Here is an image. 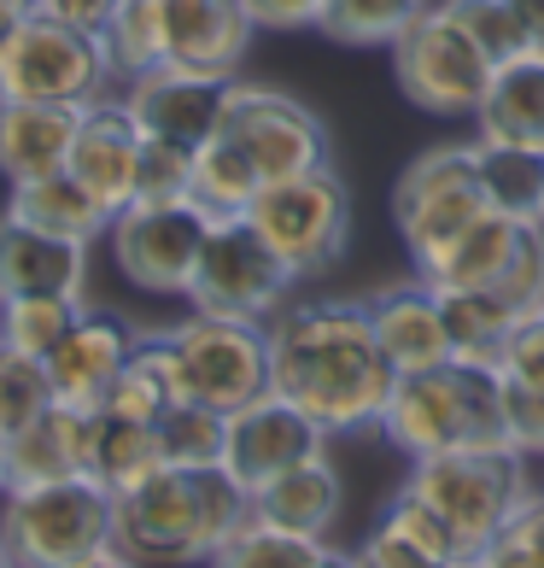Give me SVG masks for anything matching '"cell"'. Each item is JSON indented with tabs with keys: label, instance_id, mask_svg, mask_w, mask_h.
Segmentation results:
<instances>
[{
	"label": "cell",
	"instance_id": "obj_1",
	"mask_svg": "<svg viewBox=\"0 0 544 568\" xmlns=\"http://www.w3.org/2000/svg\"><path fill=\"white\" fill-rule=\"evenodd\" d=\"M264 334H269V387L292 398L310 423H322L328 434L381 428L399 369L374 341L363 300L281 305L264 323Z\"/></svg>",
	"mask_w": 544,
	"mask_h": 568
},
{
	"label": "cell",
	"instance_id": "obj_2",
	"mask_svg": "<svg viewBox=\"0 0 544 568\" xmlns=\"http://www.w3.org/2000/svg\"><path fill=\"white\" fill-rule=\"evenodd\" d=\"M112 551L117 562H212V551L253 516V487L235 480L223 463L176 469L164 463L130 493H112Z\"/></svg>",
	"mask_w": 544,
	"mask_h": 568
},
{
	"label": "cell",
	"instance_id": "obj_3",
	"mask_svg": "<svg viewBox=\"0 0 544 568\" xmlns=\"http://www.w3.org/2000/svg\"><path fill=\"white\" fill-rule=\"evenodd\" d=\"M381 434L404 457H433V452H456V446H510L497 357L451 352L445 364L404 369L381 410Z\"/></svg>",
	"mask_w": 544,
	"mask_h": 568
},
{
	"label": "cell",
	"instance_id": "obj_4",
	"mask_svg": "<svg viewBox=\"0 0 544 568\" xmlns=\"http://www.w3.org/2000/svg\"><path fill=\"white\" fill-rule=\"evenodd\" d=\"M112 487L94 475L35 480V487L0 493V534L12 545V562L24 568H94L117 562L112 551Z\"/></svg>",
	"mask_w": 544,
	"mask_h": 568
},
{
	"label": "cell",
	"instance_id": "obj_5",
	"mask_svg": "<svg viewBox=\"0 0 544 568\" xmlns=\"http://www.w3.org/2000/svg\"><path fill=\"white\" fill-rule=\"evenodd\" d=\"M410 493H422L445 528L463 539L469 562L492 545V534L510 521V510L527 498V457L510 446H456V452H433V457H410Z\"/></svg>",
	"mask_w": 544,
	"mask_h": 568
},
{
	"label": "cell",
	"instance_id": "obj_6",
	"mask_svg": "<svg viewBox=\"0 0 544 568\" xmlns=\"http://www.w3.org/2000/svg\"><path fill=\"white\" fill-rule=\"evenodd\" d=\"M246 217L281 252L292 282H310V276L340 264L351 246V187L340 182L333 164H317V171L264 182L258 200L246 205Z\"/></svg>",
	"mask_w": 544,
	"mask_h": 568
},
{
	"label": "cell",
	"instance_id": "obj_7",
	"mask_svg": "<svg viewBox=\"0 0 544 568\" xmlns=\"http://www.w3.org/2000/svg\"><path fill=\"white\" fill-rule=\"evenodd\" d=\"M117 82L106 36L35 12L0 48V100H48V106H89Z\"/></svg>",
	"mask_w": 544,
	"mask_h": 568
},
{
	"label": "cell",
	"instance_id": "obj_8",
	"mask_svg": "<svg viewBox=\"0 0 544 568\" xmlns=\"http://www.w3.org/2000/svg\"><path fill=\"white\" fill-rule=\"evenodd\" d=\"M171 346L176 382L187 398L217 405L223 416L246 398L269 393V334L253 317H217V311H187L176 328L158 334Z\"/></svg>",
	"mask_w": 544,
	"mask_h": 568
},
{
	"label": "cell",
	"instance_id": "obj_9",
	"mask_svg": "<svg viewBox=\"0 0 544 568\" xmlns=\"http://www.w3.org/2000/svg\"><path fill=\"white\" fill-rule=\"evenodd\" d=\"M205 235H212V212L199 200H135L112 217L106 246L130 287L158 293V300H187Z\"/></svg>",
	"mask_w": 544,
	"mask_h": 568
},
{
	"label": "cell",
	"instance_id": "obj_10",
	"mask_svg": "<svg viewBox=\"0 0 544 568\" xmlns=\"http://www.w3.org/2000/svg\"><path fill=\"white\" fill-rule=\"evenodd\" d=\"M492 212L486 187H480V164H474V141H445L428 146L422 159L404 164V176L392 182V223L404 235V252L415 264L433 258L451 235Z\"/></svg>",
	"mask_w": 544,
	"mask_h": 568
},
{
	"label": "cell",
	"instance_id": "obj_11",
	"mask_svg": "<svg viewBox=\"0 0 544 568\" xmlns=\"http://www.w3.org/2000/svg\"><path fill=\"white\" fill-rule=\"evenodd\" d=\"M292 293V270L281 264V252L269 246L253 217H212V235H205L194 287H187V305L194 311H217V317H253L269 323L287 305Z\"/></svg>",
	"mask_w": 544,
	"mask_h": 568
},
{
	"label": "cell",
	"instance_id": "obj_12",
	"mask_svg": "<svg viewBox=\"0 0 544 568\" xmlns=\"http://www.w3.org/2000/svg\"><path fill=\"white\" fill-rule=\"evenodd\" d=\"M492 71L497 65L456 30V18L445 7H428L392 41V77H399L404 100L433 118H474Z\"/></svg>",
	"mask_w": 544,
	"mask_h": 568
},
{
	"label": "cell",
	"instance_id": "obj_13",
	"mask_svg": "<svg viewBox=\"0 0 544 568\" xmlns=\"http://www.w3.org/2000/svg\"><path fill=\"white\" fill-rule=\"evenodd\" d=\"M253 159V171L264 182H281V176H299V171H317V164H333V141H328V123L292 100L287 89H264V82H240L228 89V112H223V130Z\"/></svg>",
	"mask_w": 544,
	"mask_h": 568
},
{
	"label": "cell",
	"instance_id": "obj_14",
	"mask_svg": "<svg viewBox=\"0 0 544 568\" xmlns=\"http://www.w3.org/2000/svg\"><path fill=\"white\" fill-rule=\"evenodd\" d=\"M228 89H235V77L187 71V65H153V71L123 77V106L135 112V123L146 135L199 153V146L223 130Z\"/></svg>",
	"mask_w": 544,
	"mask_h": 568
},
{
	"label": "cell",
	"instance_id": "obj_15",
	"mask_svg": "<svg viewBox=\"0 0 544 568\" xmlns=\"http://www.w3.org/2000/svg\"><path fill=\"white\" fill-rule=\"evenodd\" d=\"M328 446V428L310 423V416L281 398L276 387L246 398L240 410H228V439H223V469L246 480V487H264L269 475H281L287 463H299L310 452Z\"/></svg>",
	"mask_w": 544,
	"mask_h": 568
},
{
	"label": "cell",
	"instance_id": "obj_16",
	"mask_svg": "<svg viewBox=\"0 0 544 568\" xmlns=\"http://www.w3.org/2000/svg\"><path fill=\"white\" fill-rule=\"evenodd\" d=\"M141 341L146 334L130 317H117V311H82L65 341L41 357V364H48V382H53V398L82 405V410H100Z\"/></svg>",
	"mask_w": 544,
	"mask_h": 568
},
{
	"label": "cell",
	"instance_id": "obj_17",
	"mask_svg": "<svg viewBox=\"0 0 544 568\" xmlns=\"http://www.w3.org/2000/svg\"><path fill=\"white\" fill-rule=\"evenodd\" d=\"M141 141H146V130L135 123V112L123 106V100H112V94L89 100V106H82V118H76L65 171H71L82 187H89V194L106 205L112 217L123 212V205H135Z\"/></svg>",
	"mask_w": 544,
	"mask_h": 568
},
{
	"label": "cell",
	"instance_id": "obj_18",
	"mask_svg": "<svg viewBox=\"0 0 544 568\" xmlns=\"http://www.w3.org/2000/svg\"><path fill=\"white\" fill-rule=\"evenodd\" d=\"M158 30H164V65L212 77H235L258 36L240 0H158Z\"/></svg>",
	"mask_w": 544,
	"mask_h": 568
},
{
	"label": "cell",
	"instance_id": "obj_19",
	"mask_svg": "<svg viewBox=\"0 0 544 568\" xmlns=\"http://www.w3.org/2000/svg\"><path fill=\"white\" fill-rule=\"evenodd\" d=\"M369 323H374V341L392 357V369H428V364H445L456 352L451 346V323H445V305H439V287L428 276L415 282H392L381 293H369Z\"/></svg>",
	"mask_w": 544,
	"mask_h": 568
},
{
	"label": "cell",
	"instance_id": "obj_20",
	"mask_svg": "<svg viewBox=\"0 0 544 568\" xmlns=\"http://www.w3.org/2000/svg\"><path fill=\"white\" fill-rule=\"evenodd\" d=\"M89 282V241L53 235L12 205L0 212V300L18 293H82Z\"/></svg>",
	"mask_w": 544,
	"mask_h": 568
},
{
	"label": "cell",
	"instance_id": "obj_21",
	"mask_svg": "<svg viewBox=\"0 0 544 568\" xmlns=\"http://www.w3.org/2000/svg\"><path fill=\"white\" fill-rule=\"evenodd\" d=\"M89 446H94V410L53 398L35 423H24L7 439V487H35V480L89 475ZM7 487H0V493H7Z\"/></svg>",
	"mask_w": 544,
	"mask_h": 568
},
{
	"label": "cell",
	"instance_id": "obj_22",
	"mask_svg": "<svg viewBox=\"0 0 544 568\" xmlns=\"http://www.w3.org/2000/svg\"><path fill=\"white\" fill-rule=\"evenodd\" d=\"M533 223L538 217H510L492 205V212H480L463 235H451L433 258L415 264V276H428L433 287H497Z\"/></svg>",
	"mask_w": 544,
	"mask_h": 568
},
{
	"label": "cell",
	"instance_id": "obj_23",
	"mask_svg": "<svg viewBox=\"0 0 544 568\" xmlns=\"http://www.w3.org/2000/svg\"><path fill=\"white\" fill-rule=\"evenodd\" d=\"M82 106H48V100H0V176L12 187L65 171L71 135Z\"/></svg>",
	"mask_w": 544,
	"mask_h": 568
},
{
	"label": "cell",
	"instance_id": "obj_24",
	"mask_svg": "<svg viewBox=\"0 0 544 568\" xmlns=\"http://www.w3.org/2000/svg\"><path fill=\"white\" fill-rule=\"evenodd\" d=\"M253 510L276 516L299 534L333 539V528H340V516H346V480L328 463V452H310L299 463H287L281 475H269L264 487H253Z\"/></svg>",
	"mask_w": 544,
	"mask_h": 568
},
{
	"label": "cell",
	"instance_id": "obj_25",
	"mask_svg": "<svg viewBox=\"0 0 544 568\" xmlns=\"http://www.w3.org/2000/svg\"><path fill=\"white\" fill-rule=\"evenodd\" d=\"M480 141H515V146H544V53L527 48L510 65H497L486 94L474 106Z\"/></svg>",
	"mask_w": 544,
	"mask_h": 568
},
{
	"label": "cell",
	"instance_id": "obj_26",
	"mask_svg": "<svg viewBox=\"0 0 544 568\" xmlns=\"http://www.w3.org/2000/svg\"><path fill=\"white\" fill-rule=\"evenodd\" d=\"M212 562H223V568H322V562H351V557H340L322 534H299L287 521L253 510L212 551Z\"/></svg>",
	"mask_w": 544,
	"mask_h": 568
},
{
	"label": "cell",
	"instance_id": "obj_27",
	"mask_svg": "<svg viewBox=\"0 0 544 568\" xmlns=\"http://www.w3.org/2000/svg\"><path fill=\"white\" fill-rule=\"evenodd\" d=\"M153 469H164V446H158V423L123 410H94V446H89V475L112 493H130L135 480H146Z\"/></svg>",
	"mask_w": 544,
	"mask_h": 568
},
{
	"label": "cell",
	"instance_id": "obj_28",
	"mask_svg": "<svg viewBox=\"0 0 544 568\" xmlns=\"http://www.w3.org/2000/svg\"><path fill=\"white\" fill-rule=\"evenodd\" d=\"M12 212L30 217L53 235H71V241H100L112 229V212L100 205L89 187H82L71 171H53V176H35V182H18L12 187Z\"/></svg>",
	"mask_w": 544,
	"mask_h": 568
},
{
	"label": "cell",
	"instance_id": "obj_29",
	"mask_svg": "<svg viewBox=\"0 0 544 568\" xmlns=\"http://www.w3.org/2000/svg\"><path fill=\"white\" fill-rule=\"evenodd\" d=\"M474 164H480V187H486V200L497 212L538 217V205H544V146L480 141L474 135Z\"/></svg>",
	"mask_w": 544,
	"mask_h": 568
},
{
	"label": "cell",
	"instance_id": "obj_30",
	"mask_svg": "<svg viewBox=\"0 0 544 568\" xmlns=\"http://www.w3.org/2000/svg\"><path fill=\"white\" fill-rule=\"evenodd\" d=\"M439 305H445V323H451V346L474 357H497L515 323L533 317V311L510 305L497 287H439Z\"/></svg>",
	"mask_w": 544,
	"mask_h": 568
},
{
	"label": "cell",
	"instance_id": "obj_31",
	"mask_svg": "<svg viewBox=\"0 0 544 568\" xmlns=\"http://www.w3.org/2000/svg\"><path fill=\"white\" fill-rule=\"evenodd\" d=\"M258 187H264V176L253 171V159H246L228 135H212L194 153V187H187V200H199L212 217L246 212V205L258 200Z\"/></svg>",
	"mask_w": 544,
	"mask_h": 568
},
{
	"label": "cell",
	"instance_id": "obj_32",
	"mask_svg": "<svg viewBox=\"0 0 544 568\" xmlns=\"http://www.w3.org/2000/svg\"><path fill=\"white\" fill-rule=\"evenodd\" d=\"M76 317H82V293H18V300H0V346L24 357H48L71 334Z\"/></svg>",
	"mask_w": 544,
	"mask_h": 568
},
{
	"label": "cell",
	"instance_id": "obj_33",
	"mask_svg": "<svg viewBox=\"0 0 544 568\" xmlns=\"http://www.w3.org/2000/svg\"><path fill=\"white\" fill-rule=\"evenodd\" d=\"M176 398H187V393H182V382H176L171 346H164L158 334H146V341L135 346V357L123 364L117 387H112V398H106V410L141 416V423H158V416L171 410Z\"/></svg>",
	"mask_w": 544,
	"mask_h": 568
},
{
	"label": "cell",
	"instance_id": "obj_34",
	"mask_svg": "<svg viewBox=\"0 0 544 568\" xmlns=\"http://www.w3.org/2000/svg\"><path fill=\"white\" fill-rule=\"evenodd\" d=\"M422 12L428 0H322L317 30L346 41V48H392Z\"/></svg>",
	"mask_w": 544,
	"mask_h": 568
},
{
	"label": "cell",
	"instance_id": "obj_35",
	"mask_svg": "<svg viewBox=\"0 0 544 568\" xmlns=\"http://www.w3.org/2000/svg\"><path fill=\"white\" fill-rule=\"evenodd\" d=\"M223 439H228V416L217 405H199V398H176L158 416V446H164V463H176V469L223 463Z\"/></svg>",
	"mask_w": 544,
	"mask_h": 568
},
{
	"label": "cell",
	"instance_id": "obj_36",
	"mask_svg": "<svg viewBox=\"0 0 544 568\" xmlns=\"http://www.w3.org/2000/svg\"><path fill=\"white\" fill-rule=\"evenodd\" d=\"M106 36V53L117 77H135V71H153L164 65V30H158V0H123L112 12V24L100 30Z\"/></svg>",
	"mask_w": 544,
	"mask_h": 568
},
{
	"label": "cell",
	"instance_id": "obj_37",
	"mask_svg": "<svg viewBox=\"0 0 544 568\" xmlns=\"http://www.w3.org/2000/svg\"><path fill=\"white\" fill-rule=\"evenodd\" d=\"M439 7L456 18V30H463L492 65H510V59L527 53V30H521L510 0H439Z\"/></svg>",
	"mask_w": 544,
	"mask_h": 568
},
{
	"label": "cell",
	"instance_id": "obj_38",
	"mask_svg": "<svg viewBox=\"0 0 544 568\" xmlns=\"http://www.w3.org/2000/svg\"><path fill=\"white\" fill-rule=\"evenodd\" d=\"M48 405H53L48 364H41V357L12 352V346H0V428L18 434L24 423H35Z\"/></svg>",
	"mask_w": 544,
	"mask_h": 568
},
{
	"label": "cell",
	"instance_id": "obj_39",
	"mask_svg": "<svg viewBox=\"0 0 544 568\" xmlns=\"http://www.w3.org/2000/svg\"><path fill=\"white\" fill-rule=\"evenodd\" d=\"M480 568H544V487H527V498L480 551Z\"/></svg>",
	"mask_w": 544,
	"mask_h": 568
},
{
	"label": "cell",
	"instance_id": "obj_40",
	"mask_svg": "<svg viewBox=\"0 0 544 568\" xmlns=\"http://www.w3.org/2000/svg\"><path fill=\"white\" fill-rule=\"evenodd\" d=\"M194 187V153L176 141L146 135L141 141V176H135V200H187Z\"/></svg>",
	"mask_w": 544,
	"mask_h": 568
},
{
	"label": "cell",
	"instance_id": "obj_41",
	"mask_svg": "<svg viewBox=\"0 0 544 568\" xmlns=\"http://www.w3.org/2000/svg\"><path fill=\"white\" fill-rule=\"evenodd\" d=\"M497 369H504L510 387L544 398V311L515 323V334L504 341V352H497Z\"/></svg>",
	"mask_w": 544,
	"mask_h": 568
},
{
	"label": "cell",
	"instance_id": "obj_42",
	"mask_svg": "<svg viewBox=\"0 0 544 568\" xmlns=\"http://www.w3.org/2000/svg\"><path fill=\"white\" fill-rule=\"evenodd\" d=\"M258 30H317L322 0H240Z\"/></svg>",
	"mask_w": 544,
	"mask_h": 568
},
{
	"label": "cell",
	"instance_id": "obj_43",
	"mask_svg": "<svg viewBox=\"0 0 544 568\" xmlns=\"http://www.w3.org/2000/svg\"><path fill=\"white\" fill-rule=\"evenodd\" d=\"M117 7L123 0H35V12L65 18V24H82V30H106Z\"/></svg>",
	"mask_w": 544,
	"mask_h": 568
},
{
	"label": "cell",
	"instance_id": "obj_44",
	"mask_svg": "<svg viewBox=\"0 0 544 568\" xmlns=\"http://www.w3.org/2000/svg\"><path fill=\"white\" fill-rule=\"evenodd\" d=\"M515 18H521V30H527V48L544 53V0H510Z\"/></svg>",
	"mask_w": 544,
	"mask_h": 568
},
{
	"label": "cell",
	"instance_id": "obj_45",
	"mask_svg": "<svg viewBox=\"0 0 544 568\" xmlns=\"http://www.w3.org/2000/svg\"><path fill=\"white\" fill-rule=\"evenodd\" d=\"M35 18V0H0V48L18 36V24H30Z\"/></svg>",
	"mask_w": 544,
	"mask_h": 568
},
{
	"label": "cell",
	"instance_id": "obj_46",
	"mask_svg": "<svg viewBox=\"0 0 544 568\" xmlns=\"http://www.w3.org/2000/svg\"><path fill=\"white\" fill-rule=\"evenodd\" d=\"M7 439H12V434L0 428V487H7Z\"/></svg>",
	"mask_w": 544,
	"mask_h": 568
},
{
	"label": "cell",
	"instance_id": "obj_47",
	"mask_svg": "<svg viewBox=\"0 0 544 568\" xmlns=\"http://www.w3.org/2000/svg\"><path fill=\"white\" fill-rule=\"evenodd\" d=\"M12 562V545H7V534H0V568H7Z\"/></svg>",
	"mask_w": 544,
	"mask_h": 568
},
{
	"label": "cell",
	"instance_id": "obj_48",
	"mask_svg": "<svg viewBox=\"0 0 544 568\" xmlns=\"http://www.w3.org/2000/svg\"><path fill=\"white\" fill-rule=\"evenodd\" d=\"M538 223H544V205H538Z\"/></svg>",
	"mask_w": 544,
	"mask_h": 568
}]
</instances>
